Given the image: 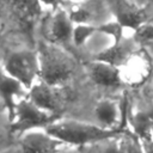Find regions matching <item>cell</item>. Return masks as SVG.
Segmentation results:
<instances>
[{
	"label": "cell",
	"mask_w": 153,
	"mask_h": 153,
	"mask_svg": "<svg viewBox=\"0 0 153 153\" xmlns=\"http://www.w3.org/2000/svg\"><path fill=\"white\" fill-rule=\"evenodd\" d=\"M50 135L61 140L68 145H86L97 141H105L110 137H116L118 130L99 127L91 123L79 122L75 120L59 121L56 120L51 124L44 128Z\"/></svg>",
	"instance_id": "1"
},
{
	"label": "cell",
	"mask_w": 153,
	"mask_h": 153,
	"mask_svg": "<svg viewBox=\"0 0 153 153\" xmlns=\"http://www.w3.org/2000/svg\"><path fill=\"white\" fill-rule=\"evenodd\" d=\"M41 74L39 78L48 84L61 86L68 81L75 69L74 60L55 43H43L38 50Z\"/></svg>",
	"instance_id": "2"
},
{
	"label": "cell",
	"mask_w": 153,
	"mask_h": 153,
	"mask_svg": "<svg viewBox=\"0 0 153 153\" xmlns=\"http://www.w3.org/2000/svg\"><path fill=\"white\" fill-rule=\"evenodd\" d=\"M57 115H53L47 110L39 108L30 98H22L18 100L12 118L11 130L13 133L24 134L25 131L45 128L57 120Z\"/></svg>",
	"instance_id": "3"
},
{
	"label": "cell",
	"mask_w": 153,
	"mask_h": 153,
	"mask_svg": "<svg viewBox=\"0 0 153 153\" xmlns=\"http://www.w3.org/2000/svg\"><path fill=\"white\" fill-rule=\"evenodd\" d=\"M4 69L30 90L41 74L38 53L30 49L12 51L5 60Z\"/></svg>",
	"instance_id": "4"
},
{
	"label": "cell",
	"mask_w": 153,
	"mask_h": 153,
	"mask_svg": "<svg viewBox=\"0 0 153 153\" xmlns=\"http://www.w3.org/2000/svg\"><path fill=\"white\" fill-rule=\"evenodd\" d=\"M29 98L39 108L53 115H59L65 108L67 93L61 86L48 84L44 80L36 81L29 90Z\"/></svg>",
	"instance_id": "5"
},
{
	"label": "cell",
	"mask_w": 153,
	"mask_h": 153,
	"mask_svg": "<svg viewBox=\"0 0 153 153\" xmlns=\"http://www.w3.org/2000/svg\"><path fill=\"white\" fill-rule=\"evenodd\" d=\"M65 143L47 130H29L20 137L22 153H59Z\"/></svg>",
	"instance_id": "6"
},
{
	"label": "cell",
	"mask_w": 153,
	"mask_h": 153,
	"mask_svg": "<svg viewBox=\"0 0 153 153\" xmlns=\"http://www.w3.org/2000/svg\"><path fill=\"white\" fill-rule=\"evenodd\" d=\"M73 22L63 10H56L48 20V38L55 44H67L73 42Z\"/></svg>",
	"instance_id": "7"
},
{
	"label": "cell",
	"mask_w": 153,
	"mask_h": 153,
	"mask_svg": "<svg viewBox=\"0 0 153 153\" xmlns=\"http://www.w3.org/2000/svg\"><path fill=\"white\" fill-rule=\"evenodd\" d=\"M25 90L27 88L18 79L10 75L5 69L0 72V98L2 99L5 106L7 108L11 118H13L16 105L18 103L16 102V99L23 97Z\"/></svg>",
	"instance_id": "8"
},
{
	"label": "cell",
	"mask_w": 153,
	"mask_h": 153,
	"mask_svg": "<svg viewBox=\"0 0 153 153\" xmlns=\"http://www.w3.org/2000/svg\"><path fill=\"white\" fill-rule=\"evenodd\" d=\"M112 12L115 13L117 22L123 27L137 29L142 25L143 14L140 10L130 5L127 0H108Z\"/></svg>",
	"instance_id": "9"
},
{
	"label": "cell",
	"mask_w": 153,
	"mask_h": 153,
	"mask_svg": "<svg viewBox=\"0 0 153 153\" xmlns=\"http://www.w3.org/2000/svg\"><path fill=\"white\" fill-rule=\"evenodd\" d=\"M90 76L94 84L104 87H116L121 84L117 66L99 60L90 65Z\"/></svg>",
	"instance_id": "10"
},
{
	"label": "cell",
	"mask_w": 153,
	"mask_h": 153,
	"mask_svg": "<svg viewBox=\"0 0 153 153\" xmlns=\"http://www.w3.org/2000/svg\"><path fill=\"white\" fill-rule=\"evenodd\" d=\"M80 5H75L69 12V17L74 24H91L100 17V13L104 12V8L100 2L94 0H82L79 1Z\"/></svg>",
	"instance_id": "11"
},
{
	"label": "cell",
	"mask_w": 153,
	"mask_h": 153,
	"mask_svg": "<svg viewBox=\"0 0 153 153\" xmlns=\"http://www.w3.org/2000/svg\"><path fill=\"white\" fill-rule=\"evenodd\" d=\"M10 2L19 20L26 26L32 25L41 14V0H10Z\"/></svg>",
	"instance_id": "12"
},
{
	"label": "cell",
	"mask_w": 153,
	"mask_h": 153,
	"mask_svg": "<svg viewBox=\"0 0 153 153\" xmlns=\"http://www.w3.org/2000/svg\"><path fill=\"white\" fill-rule=\"evenodd\" d=\"M94 116L104 128H109L117 122L118 108L111 100H102L94 108Z\"/></svg>",
	"instance_id": "13"
},
{
	"label": "cell",
	"mask_w": 153,
	"mask_h": 153,
	"mask_svg": "<svg viewBox=\"0 0 153 153\" xmlns=\"http://www.w3.org/2000/svg\"><path fill=\"white\" fill-rule=\"evenodd\" d=\"M128 54H129L128 45L121 43V41H120V42H115V44L112 47L99 53L96 56V60L104 61V62L111 63L114 66H117V65H121L122 62H124Z\"/></svg>",
	"instance_id": "14"
},
{
	"label": "cell",
	"mask_w": 153,
	"mask_h": 153,
	"mask_svg": "<svg viewBox=\"0 0 153 153\" xmlns=\"http://www.w3.org/2000/svg\"><path fill=\"white\" fill-rule=\"evenodd\" d=\"M130 123L134 128L136 135L141 139L143 136L151 135V130H153V122L146 111H139L130 117Z\"/></svg>",
	"instance_id": "15"
},
{
	"label": "cell",
	"mask_w": 153,
	"mask_h": 153,
	"mask_svg": "<svg viewBox=\"0 0 153 153\" xmlns=\"http://www.w3.org/2000/svg\"><path fill=\"white\" fill-rule=\"evenodd\" d=\"M96 31H98V27L91 24H76L73 30V43L79 47L82 45Z\"/></svg>",
	"instance_id": "16"
},
{
	"label": "cell",
	"mask_w": 153,
	"mask_h": 153,
	"mask_svg": "<svg viewBox=\"0 0 153 153\" xmlns=\"http://www.w3.org/2000/svg\"><path fill=\"white\" fill-rule=\"evenodd\" d=\"M121 153H143L142 146L139 143V140L133 135H124L120 140Z\"/></svg>",
	"instance_id": "17"
},
{
	"label": "cell",
	"mask_w": 153,
	"mask_h": 153,
	"mask_svg": "<svg viewBox=\"0 0 153 153\" xmlns=\"http://www.w3.org/2000/svg\"><path fill=\"white\" fill-rule=\"evenodd\" d=\"M122 29H123V26L118 22H109V23L100 24V26H98V31L112 36L115 38V42H120L121 41Z\"/></svg>",
	"instance_id": "18"
},
{
	"label": "cell",
	"mask_w": 153,
	"mask_h": 153,
	"mask_svg": "<svg viewBox=\"0 0 153 153\" xmlns=\"http://www.w3.org/2000/svg\"><path fill=\"white\" fill-rule=\"evenodd\" d=\"M135 38L139 42L153 41V25H141L136 29Z\"/></svg>",
	"instance_id": "19"
},
{
	"label": "cell",
	"mask_w": 153,
	"mask_h": 153,
	"mask_svg": "<svg viewBox=\"0 0 153 153\" xmlns=\"http://www.w3.org/2000/svg\"><path fill=\"white\" fill-rule=\"evenodd\" d=\"M114 137L110 139V142L106 143V146H104L100 151V153H121V148H120V142L116 140H112Z\"/></svg>",
	"instance_id": "20"
},
{
	"label": "cell",
	"mask_w": 153,
	"mask_h": 153,
	"mask_svg": "<svg viewBox=\"0 0 153 153\" xmlns=\"http://www.w3.org/2000/svg\"><path fill=\"white\" fill-rule=\"evenodd\" d=\"M141 142H142L143 153H153V136L152 135L141 137Z\"/></svg>",
	"instance_id": "21"
},
{
	"label": "cell",
	"mask_w": 153,
	"mask_h": 153,
	"mask_svg": "<svg viewBox=\"0 0 153 153\" xmlns=\"http://www.w3.org/2000/svg\"><path fill=\"white\" fill-rule=\"evenodd\" d=\"M41 2L43 4V5H45V6H50V7H56L60 2H61V0H41Z\"/></svg>",
	"instance_id": "22"
},
{
	"label": "cell",
	"mask_w": 153,
	"mask_h": 153,
	"mask_svg": "<svg viewBox=\"0 0 153 153\" xmlns=\"http://www.w3.org/2000/svg\"><path fill=\"white\" fill-rule=\"evenodd\" d=\"M146 112H147V115L149 116L151 121L153 122V104H151V105H149V108L147 109V111H146Z\"/></svg>",
	"instance_id": "23"
},
{
	"label": "cell",
	"mask_w": 153,
	"mask_h": 153,
	"mask_svg": "<svg viewBox=\"0 0 153 153\" xmlns=\"http://www.w3.org/2000/svg\"><path fill=\"white\" fill-rule=\"evenodd\" d=\"M59 153H78V152H74V151H68V152L66 151V152H62V151H61V152H59Z\"/></svg>",
	"instance_id": "24"
},
{
	"label": "cell",
	"mask_w": 153,
	"mask_h": 153,
	"mask_svg": "<svg viewBox=\"0 0 153 153\" xmlns=\"http://www.w3.org/2000/svg\"><path fill=\"white\" fill-rule=\"evenodd\" d=\"M71 1H78L79 2V1H82V0H71Z\"/></svg>",
	"instance_id": "25"
},
{
	"label": "cell",
	"mask_w": 153,
	"mask_h": 153,
	"mask_svg": "<svg viewBox=\"0 0 153 153\" xmlns=\"http://www.w3.org/2000/svg\"><path fill=\"white\" fill-rule=\"evenodd\" d=\"M2 153H11V151H6V152H2Z\"/></svg>",
	"instance_id": "26"
},
{
	"label": "cell",
	"mask_w": 153,
	"mask_h": 153,
	"mask_svg": "<svg viewBox=\"0 0 153 153\" xmlns=\"http://www.w3.org/2000/svg\"><path fill=\"white\" fill-rule=\"evenodd\" d=\"M152 133H153V130H152Z\"/></svg>",
	"instance_id": "27"
}]
</instances>
